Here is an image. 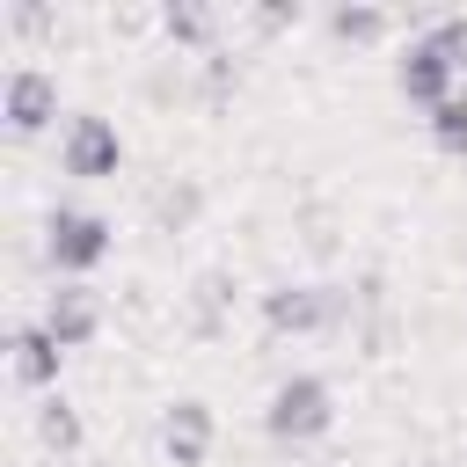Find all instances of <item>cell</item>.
<instances>
[{"label":"cell","mask_w":467,"mask_h":467,"mask_svg":"<svg viewBox=\"0 0 467 467\" xmlns=\"http://www.w3.org/2000/svg\"><path fill=\"white\" fill-rule=\"evenodd\" d=\"M7 365H15V379H22V387H58L66 350L51 343V328H44V321H22V328L7 336Z\"/></svg>","instance_id":"9"},{"label":"cell","mask_w":467,"mask_h":467,"mask_svg":"<svg viewBox=\"0 0 467 467\" xmlns=\"http://www.w3.org/2000/svg\"><path fill=\"white\" fill-rule=\"evenodd\" d=\"M36 321L51 328L58 350H88V343L102 336V292H95V285H58V292L44 299Z\"/></svg>","instance_id":"7"},{"label":"cell","mask_w":467,"mask_h":467,"mask_svg":"<svg viewBox=\"0 0 467 467\" xmlns=\"http://www.w3.org/2000/svg\"><path fill=\"white\" fill-rule=\"evenodd\" d=\"M394 88H401V95H409L423 117H431V109H438V102L460 88V66H452V58H445V44L431 36V22H423V29H416L401 51H394Z\"/></svg>","instance_id":"5"},{"label":"cell","mask_w":467,"mask_h":467,"mask_svg":"<svg viewBox=\"0 0 467 467\" xmlns=\"http://www.w3.org/2000/svg\"><path fill=\"white\" fill-rule=\"evenodd\" d=\"M0 117H7V131H44V124L58 117V73H44V66H7V80H0Z\"/></svg>","instance_id":"6"},{"label":"cell","mask_w":467,"mask_h":467,"mask_svg":"<svg viewBox=\"0 0 467 467\" xmlns=\"http://www.w3.org/2000/svg\"><path fill=\"white\" fill-rule=\"evenodd\" d=\"M423 124H431V146H438V153L467 161V88H452V95H445V102H438Z\"/></svg>","instance_id":"10"},{"label":"cell","mask_w":467,"mask_h":467,"mask_svg":"<svg viewBox=\"0 0 467 467\" xmlns=\"http://www.w3.org/2000/svg\"><path fill=\"white\" fill-rule=\"evenodd\" d=\"M212 438H219V416H212V401L182 394V401H168V409H161V452H168L175 467H204Z\"/></svg>","instance_id":"8"},{"label":"cell","mask_w":467,"mask_h":467,"mask_svg":"<svg viewBox=\"0 0 467 467\" xmlns=\"http://www.w3.org/2000/svg\"><path fill=\"white\" fill-rule=\"evenodd\" d=\"M263 431H270L277 445H314V438H328V431H336V387H328L321 372H285V379L270 387V401H263Z\"/></svg>","instance_id":"1"},{"label":"cell","mask_w":467,"mask_h":467,"mask_svg":"<svg viewBox=\"0 0 467 467\" xmlns=\"http://www.w3.org/2000/svg\"><path fill=\"white\" fill-rule=\"evenodd\" d=\"M431 36H438V44H445V58L467 73V15H438V22H431Z\"/></svg>","instance_id":"15"},{"label":"cell","mask_w":467,"mask_h":467,"mask_svg":"<svg viewBox=\"0 0 467 467\" xmlns=\"http://www.w3.org/2000/svg\"><path fill=\"white\" fill-rule=\"evenodd\" d=\"M336 321H343V292L336 285H292V277H277L263 292V328L270 336H321Z\"/></svg>","instance_id":"4"},{"label":"cell","mask_w":467,"mask_h":467,"mask_svg":"<svg viewBox=\"0 0 467 467\" xmlns=\"http://www.w3.org/2000/svg\"><path fill=\"white\" fill-rule=\"evenodd\" d=\"M58 168L73 182H109L124 168V131L102 117V109H73L66 131H58Z\"/></svg>","instance_id":"3"},{"label":"cell","mask_w":467,"mask_h":467,"mask_svg":"<svg viewBox=\"0 0 467 467\" xmlns=\"http://www.w3.org/2000/svg\"><path fill=\"white\" fill-rule=\"evenodd\" d=\"M328 29L343 44H372V36H387V15L379 7H328Z\"/></svg>","instance_id":"11"},{"label":"cell","mask_w":467,"mask_h":467,"mask_svg":"<svg viewBox=\"0 0 467 467\" xmlns=\"http://www.w3.org/2000/svg\"><path fill=\"white\" fill-rule=\"evenodd\" d=\"M36 431H44L51 445H80V423H73V409H66V401H44V416H36Z\"/></svg>","instance_id":"14"},{"label":"cell","mask_w":467,"mask_h":467,"mask_svg":"<svg viewBox=\"0 0 467 467\" xmlns=\"http://www.w3.org/2000/svg\"><path fill=\"white\" fill-rule=\"evenodd\" d=\"M161 29H168L175 44H204V36H212V7H190V0H182V7L161 15Z\"/></svg>","instance_id":"13"},{"label":"cell","mask_w":467,"mask_h":467,"mask_svg":"<svg viewBox=\"0 0 467 467\" xmlns=\"http://www.w3.org/2000/svg\"><path fill=\"white\" fill-rule=\"evenodd\" d=\"M109 248H117V226H109L102 212H88V204H58V212L44 219V255H51V270H58L66 285H88V277L109 263Z\"/></svg>","instance_id":"2"},{"label":"cell","mask_w":467,"mask_h":467,"mask_svg":"<svg viewBox=\"0 0 467 467\" xmlns=\"http://www.w3.org/2000/svg\"><path fill=\"white\" fill-rule=\"evenodd\" d=\"M197 212H204V190H197V182H175V190L153 197V219H161V226H190Z\"/></svg>","instance_id":"12"}]
</instances>
